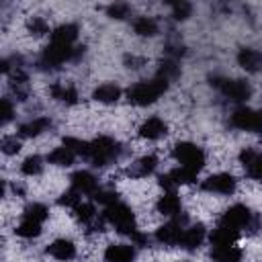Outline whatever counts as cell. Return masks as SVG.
<instances>
[{
	"label": "cell",
	"instance_id": "cell-1",
	"mask_svg": "<svg viewBox=\"0 0 262 262\" xmlns=\"http://www.w3.org/2000/svg\"><path fill=\"white\" fill-rule=\"evenodd\" d=\"M123 156V147L121 143L111 137V135H98L92 141H86L84 147V160L96 168H106L111 164H115L119 158Z\"/></svg>",
	"mask_w": 262,
	"mask_h": 262
},
{
	"label": "cell",
	"instance_id": "cell-2",
	"mask_svg": "<svg viewBox=\"0 0 262 262\" xmlns=\"http://www.w3.org/2000/svg\"><path fill=\"white\" fill-rule=\"evenodd\" d=\"M168 86H170L168 80H164L160 76H154L149 80H141V82L131 84L125 92V98L133 106H147V104H154L168 90Z\"/></svg>",
	"mask_w": 262,
	"mask_h": 262
},
{
	"label": "cell",
	"instance_id": "cell-3",
	"mask_svg": "<svg viewBox=\"0 0 262 262\" xmlns=\"http://www.w3.org/2000/svg\"><path fill=\"white\" fill-rule=\"evenodd\" d=\"M217 223H221V225L233 229V231L239 233V235H242V233H256V231L260 229V215L254 213L248 205L235 203V205H231V207L219 217Z\"/></svg>",
	"mask_w": 262,
	"mask_h": 262
},
{
	"label": "cell",
	"instance_id": "cell-4",
	"mask_svg": "<svg viewBox=\"0 0 262 262\" xmlns=\"http://www.w3.org/2000/svg\"><path fill=\"white\" fill-rule=\"evenodd\" d=\"M102 221H104L106 225H111V227H113L117 233H121V235L133 237V235L139 231V227H137V217H135L133 209H131L127 203H123L121 199H119L117 203L104 207V211H102Z\"/></svg>",
	"mask_w": 262,
	"mask_h": 262
},
{
	"label": "cell",
	"instance_id": "cell-5",
	"mask_svg": "<svg viewBox=\"0 0 262 262\" xmlns=\"http://www.w3.org/2000/svg\"><path fill=\"white\" fill-rule=\"evenodd\" d=\"M84 53V47L80 45H74V47H66V45H55V43H49L37 57V68L43 70V72H53V70H59L63 63H70V61H76L80 59Z\"/></svg>",
	"mask_w": 262,
	"mask_h": 262
},
{
	"label": "cell",
	"instance_id": "cell-6",
	"mask_svg": "<svg viewBox=\"0 0 262 262\" xmlns=\"http://www.w3.org/2000/svg\"><path fill=\"white\" fill-rule=\"evenodd\" d=\"M172 154H174V160L178 162V166H182V168H186L194 174H199L207 164L205 149L201 145L192 143V141H178L174 145Z\"/></svg>",
	"mask_w": 262,
	"mask_h": 262
},
{
	"label": "cell",
	"instance_id": "cell-7",
	"mask_svg": "<svg viewBox=\"0 0 262 262\" xmlns=\"http://www.w3.org/2000/svg\"><path fill=\"white\" fill-rule=\"evenodd\" d=\"M211 84L219 90V94L223 98H227L229 102H246L252 96V86L246 80H237V78H223V76H215L211 80Z\"/></svg>",
	"mask_w": 262,
	"mask_h": 262
},
{
	"label": "cell",
	"instance_id": "cell-8",
	"mask_svg": "<svg viewBox=\"0 0 262 262\" xmlns=\"http://www.w3.org/2000/svg\"><path fill=\"white\" fill-rule=\"evenodd\" d=\"M186 225H188V215H186V213H182L180 217L168 219L164 225H160V227L154 231V239H156L160 246L178 248L180 237H182V231H184Z\"/></svg>",
	"mask_w": 262,
	"mask_h": 262
},
{
	"label": "cell",
	"instance_id": "cell-9",
	"mask_svg": "<svg viewBox=\"0 0 262 262\" xmlns=\"http://www.w3.org/2000/svg\"><path fill=\"white\" fill-rule=\"evenodd\" d=\"M229 125L246 133H262V108L239 106L229 115Z\"/></svg>",
	"mask_w": 262,
	"mask_h": 262
},
{
	"label": "cell",
	"instance_id": "cell-10",
	"mask_svg": "<svg viewBox=\"0 0 262 262\" xmlns=\"http://www.w3.org/2000/svg\"><path fill=\"white\" fill-rule=\"evenodd\" d=\"M201 190L217 196H231L237 190V178L229 172H215L201 182Z\"/></svg>",
	"mask_w": 262,
	"mask_h": 262
},
{
	"label": "cell",
	"instance_id": "cell-11",
	"mask_svg": "<svg viewBox=\"0 0 262 262\" xmlns=\"http://www.w3.org/2000/svg\"><path fill=\"white\" fill-rule=\"evenodd\" d=\"M239 164L250 180L262 182V151H258L256 147H244L239 151Z\"/></svg>",
	"mask_w": 262,
	"mask_h": 262
},
{
	"label": "cell",
	"instance_id": "cell-12",
	"mask_svg": "<svg viewBox=\"0 0 262 262\" xmlns=\"http://www.w3.org/2000/svg\"><path fill=\"white\" fill-rule=\"evenodd\" d=\"M70 186L76 190V192H80L82 196H94L96 192H98V188H100V182H98V178L92 174V172H88V170H78V172H74L72 176H70Z\"/></svg>",
	"mask_w": 262,
	"mask_h": 262
},
{
	"label": "cell",
	"instance_id": "cell-13",
	"mask_svg": "<svg viewBox=\"0 0 262 262\" xmlns=\"http://www.w3.org/2000/svg\"><path fill=\"white\" fill-rule=\"evenodd\" d=\"M156 211L166 219L180 217L184 211H182V201H180L178 192L176 190H164L156 201Z\"/></svg>",
	"mask_w": 262,
	"mask_h": 262
},
{
	"label": "cell",
	"instance_id": "cell-14",
	"mask_svg": "<svg viewBox=\"0 0 262 262\" xmlns=\"http://www.w3.org/2000/svg\"><path fill=\"white\" fill-rule=\"evenodd\" d=\"M207 239V229L203 223H188L182 231V237H180V244L178 248L180 250H186V252H194L203 246V242Z\"/></svg>",
	"mask_w": 262,
	"mask_h": 262
},
{
	"label": "cell",
	"instance_id": "cell-15",
	"mask_svg": "<svg viewBox=\"0 0 262 262\" xmlns=\"http://www.w3.org/2000/svg\"><path fill=\"white\" fill-rule=\"evenodd\" d=\"M45 252H47V256H51V258L57 260V262H70V260H74L76 254H78L76 244H74L72 239H68V237H57V239H53V242L45 248Z\"/></svg>",
	"mask_w": 262,
	"mask_h": 262
},
{
	"label": "cell",
	"instance_id": "cell-16",
	"mask_svg": "<svg viewBox=\"0 0 262 262\" xmlns=\"http://www.w3.org/2000/svg\"><path fill=\"white\" fill-rule=\"evenodd\" d=\"M49 94L53 100L66 104V106H74L80 102V94H78V88L72 84V82H53L49 86Z\"/></svg>",
	"mask_w": 262,
	"mask_h": 262
},
{
	"label": "cell",
	"instance_id": "cell-17",
	"mask_svg": "<svg viewBox=\"0 0 262 262\" xmlns=\"http://www.w3.org/2000/svg\"><path fill=\"white\" fill-rule=\"evenodd\" d=\"M104 262H135L137 246L133 244H108L102 254Z\"/></svg>",
	"mask_w": 262,
	"mask_h": 262
},
{
	"label": "cell",
	"instance_id": "cell-18",
	"mask_svg": "<svg viewBox=\"0 0 262 262\" xmlns=\"http://www.w3.org/2000/svg\"><path fill=\"white\" fill-rule=\"evenodd\" d=\"M209 256L213 262H242L244 250L237 244H211Z\"/></svg>",
	"mask_w": 262,
	"mask_h": 262
},
{
	"label": "cell",
	"instance_id": "cell-19",
	"mask_svg": "<svg viewBox=\"0 0 262 262\" xmlns=\"http://www.w3.org/2000/svg\"><path fill=\"white\" fill-rule=\"evenodd\" d=\"M51 127H53L51 117L39 115V117H33V119H29V121L18 125V137H39L41 133L49 131Z\"/></svg>",
	"mask_w": 262,
	"mask_h": 262
},
{
	"label": "cell",
	"instance_id": "cell-20",
	"mask_svg": "<svg viewBox=\"0 0 262 262\" xmlns=\"http://www.w3.org/2000/svg\"><path fill=\"white\" fill-rule=\"evenodd\" d=\"M166 133H168V125H166V121H164L162 117H158V115L147 117V119L139 125V135H141L143 139H147V141H158V139H162Z\"/></svg>",
	"mask_w": 262,
	"mask_h": 262
},
{
	"label": "cell",
	"instance_id": "cell-21",
	"mask_svg": "<svg viewBox=\"0 0 262 262\" xmlns=\"http://www.w3.org/2000/svg\"><path fill=\"white\" fill-rule=\"evenodd\" d=\"M78 35H80L78 25H74V23H63V25H59V27H55V29L51 31V41H49V43L74 47L76 41H78Z\"/></svg>",
	"mask_w": 262,
	"mask_h": 262
},
{
	"label": "cell",
	"instance_id": "cell-22",
	"mask_svg": "<svg viewBox=\"0 0 262 262\" xmlns=\"http://www.w3.org/2000/svg\"><path fill=\"white\" fill-rule=\"evenodd\" d=\"M156 170H158V158H156L154 154H145V156L137 158V160L129 166L127 174H129L131 178H137V180H139V178L151 176Z\"/></svg>",
	"mask_w": 262,
	"mask_h": 262
},
{
	"label": "cell",
	"instance_id": "cell-23",
	"mask_svg": "<svg viewBox=\"0 0 262 262\" xmlns=\"http://www.w3.org/2000/svg\"><path fill=\"white\" fill-rule=\"evenodd\" d=\"M237 63L250 72V74H258L262 72V51L252 49V47H242L237 51Z\"/></svg>",
	"mask_w": 262,
	"mask_h": 262
},
{
	"label": "cell",
	"instance_id": "cell-24",
	"mask_svg": "<svg viewBox=\"0 0 262 262\" xmlns=\"http://www.w3.org/2000/svg\"><path fill=\"white\" fill-rule=\"evenodd\" d=\"M121 94H123V90L115 82H102V84H98L94 88L92 98L96 102H100V104H115L121 98Z\"/></svg>",
	"mask_w": 262,
	"mask_h": 262
},
{
	"label": "cell",
	"instance_id": "cell-25",
	"mask_svg": "<svg viewBox=\"0 0 262 262\" xmlns=\"http://www.w3.org/2000/svg\"><path fill=\"white\" fill-rule=\"evenodd\" d=\"M80 156L70 147V145H66V143H61L59 147H53L49 154H47V162L49 164H53V166H72L76 160H78Z\"/></svg>",
	"mask_w": 262,
	"mask_h": 262
},
{
	"label": "cell",
	"instance_id": "cell-26",
	"mask_svg": "<svg viewBox=\"0 0 262 262\" xmlns=\"http://www.w3.org/2000/svg\"><path fill=\"white\" fill-rule=\"evenodd\" d=\"M72 213H74V217L88 229V227H92L96 221H98V211H96V207H94V201H82L80 205H76L74 209H72Z\"/></svg>",
	"mask_w": 262,
	"mask_h": 262
},
{
	"label": "cell",
	"instance_id": "cell-27",
	"mask_svg": "<svg viewBox=\"0 0 262 262\" xmlns=\"http://www.w3.org/2000/svg\"><path fill=\"white\" fill-rule=\"evenodd\" d=\"M131 27H133V33L139 35V37H154L158 31H160V25L154 16H147V14H141V16H135L131 20Z\"/></svg>",
	"mask_w": 262,
	"mask_h": 262
},
{
	"label": "cell",
	"instance_id": "cell-28",
	"mask_svg": "<svg viewBox=\"0 0 262 262\" xmlns=\"http://www.w3.org/2000/svg\"><path fill=\"white\" fill-rule=\"evenodd\" d=\"M41 229H43V223L31 219V217H25V215H20V221L14 225V233L23 239H33V237L41 235Z\"/></svg>",
	"mask_w": 262,
	"mask_h": 262
},
{
	"label": "cell",
	"instance_id": "cell-29",
	"mask_svg": "<svg viewBox=\"0 0 262 262\" xmlns=\"http://www.w3.org/2000/svg\"><path fill=\"white\" fill-rule=\"evenodd\" d=\"M156 76H160V78H164V80H168V82L176 80V78L180 76V66H178V59L164 57V59L160 61V66H158Z\"/></svg>",
	"mask_w": 262,
	"mask_h": 262
},
{
	"label": "cell",
	"instance_id": "cell-30",
	"mask_svg": "<svg viewBox=\"0 0 262 262\" xmlns=\"http://www.w3.org/2000/svg\"><path fill=\"white\" fill-rule=\"evenodd\" d=\"M43 166H45L43 158L37 156V154H33V156H29V158L23 160V164H20V174L31 176V178H33V176H39V174L43 172Z\"/></svg>",
	"mask_w": 262,
	"mask_h": 262
},
{
	"label": "cell",
	"instance_id": "cell-31",
	"mask_svg": "<svg viewBox=\"0 0 262 262\" xmlns=\"http://www.w3.org/2000/svg\"><path fill=\"white\" fill-rule=\"evenodd\" d=\"M27 29H29V33L35 35V37H43V35L49 33V23H47L43 16H31L29 23H27Z\"/></svg>",
	"mask_w": 262,
	"mask_h": 262
},
{
	"label": "cell",
	"instance_id": "cell-32",
	"mask_svg": "<svg viewBox=\"0 0 262 262\" xmlns=\"http://www.w3.org/2000/svg\"><path fill=\"white\" fill-rule=\"evenodd\" d=\"M106 14H108L111 18L121 20V18H127V16L131 14V6L125 4V2H115V4H108V6H106Z\"/></svg>",
	"mask_w": 262,
	"mask_h": 262
},
{
	"label": "cell",
	"instance_id": "cell-33",
	"mask_svg": "<svg viewBox=\"0 0 262 262\" xmlns=\"http://www.w3.org/2000/svg\"><path fill=\"white\" fill-rule=\"evenodd\" d=\"M170 10H172V18H176V20H184V18H188L190 16V12H192V6L188 4V2H172L170 4Z\"/></svg>",
	"mask_w": 262,
	"mask_h": 262
},
{
	"label": "cell",
	"instance_id": "cell-34",
	"mask_svg": "<svg viewBox=\"0 0 262 262\" xmlns=\"http://www.w3.org/2000/svg\"><path fill=\"white\" fill-rule=\"evenodd\" d=\"M18 149H20V137H16V135H6V137H2V151H4L6 156L16 154Z\"/></svg>",
	"mask_w": 262,
	"mask_h": 262
},
{
	"label": "cell",
	"instance_id": "cell-35",
	"mask_svg": "<svg viewBox=\"0 0 262 262\" xmlns=\"http://www.w3.org/2000/svg\"><path fill=\"white\" fill-rule=\"evenodd\" d=\"M0 115H2V125L10 123V119L14 117V104L8 96H4L2 102H0Z\"/></svg>",
	"mask_w": 262,
	"mask_h": 262
},
{
	"label": "cell",
	"instance_id": "cell-36",
	"mask_svg": "<svg viewBox=\"0 0 262 262\" xmlns=\"http://www.w3.org/2000/svg\"><path fill=\"white\" fill-rule=\"evenodd\" d=\"M182 262H190V260H182Z\"/></svg>",
	"mask_w": 262,
	"mask_h": 262
}]
</instances>
